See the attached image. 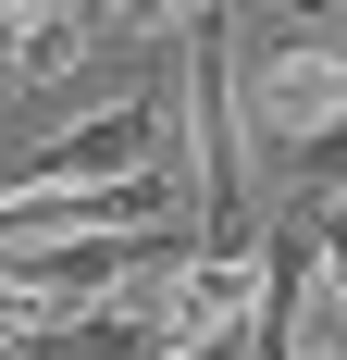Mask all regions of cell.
I'll list each match as a JSON object with an SVG mask.
<instances>
[{"instance_id":"1","label":"cell","mask_w":347,"mask_h":360,"mask_svg":"<svg viewBox=\"0 0 347 360\" xmlns=\"http://www.w3.org/2000/svg\"><path fill=\"white\" fill-rule=\"evenodd\" d=\"M174 50H186V100H199V137H186V174H199V249L248 261V162H236V13H174Z\"/></svg>"},{"instance_id":"2","label":"cell","mask_w":347,"mask_h":360,"mask_svg":"<svg viewBox=\"0 0 347 360\" xmlns=\"http://www.w3.org/2000/svg\"><path fill=\"white\" fill-rule=\"evenodd\" d=\"M162 100H112V112H87V124H63V137H37L13 174H0V199H63V186H137V174H162Z\"/></svg>"},{"instance_id":"3","label":"cell","mask_w":347,"mask_h":360,"mask_svg":"<svg viewBox=\"0 0 347 360\" xmlns=\"http://www.w3.org/2000/svg\"><path fill=\"white\" fill-rule=\"evenodd\" d=\"M37 360H186V348L162 335V298H87Z\"/></svg>"},{"instance_id":"4","label":"cell","mask_w":347,"mask_h":360,"mask_svg":"<svg viewBox=\"0 0 347 360\" xmlns=\"http://www.w3.org/2000/svg\"><path fill=\"white\" fill-rule=\"evenodd\" d=\"M87 37H100V13H0V87H50V75L87 63Z\"/></svg>"},{"instance_id":"5","label":"cell","mask_w":347,"mask_h":360,"mask_svg":"<svg viewBox=\"0 0 347 360\" xmlns=\"http://www.w3.org/2000/svg\"><path fill=\"white\" fill-rule=\"evenodd\" d=\"M322 298H335V323H347V199L322 212Z\"/></svg>"},{"instance_id":"6","label":"cell","mask_w":347,"mask_h":360,"mask_svg":"<svg viewBox=\"0 0 347 360\" xmlns=\"http://www.w3.org/2000/svg\"><path fill=\"white\" fill-rule=\"evenodd\" d=\"M310 37H322V50H335V63H347V13H310Z\"/></svg>"}]
</instances>
